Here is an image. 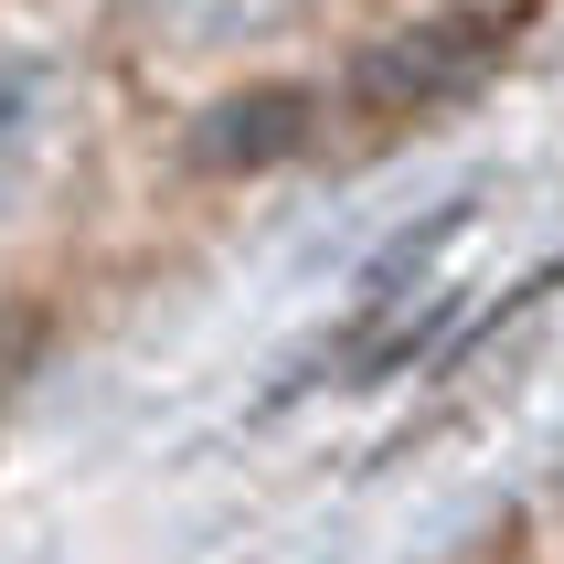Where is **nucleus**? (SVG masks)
<instances>
[{
  "instance_id": "f257e3e1",
  "label": "nucleus",
  "mask_w": 564,
  "mask_h": 564,
  "mask_svg": "<svg viewBox=\"0 0 564 564\" xmlns=\"http://www.w3.org/2000/svg\"><path fill=\"white\" fill-rule=\"evenodd\" d=\"M490 43H501V32L479 22V11H447V22H415V32H394V43H373V54L351 64V118L362 128H405V118H426V107H447L458 86H479Z\"/></svg>"
},
{
  "instance_id": "f03ea898",
  "label": "nucleus",
  "mask_w": 564,
  "mask_h": 564,
  "mask_svg": "<svg viewBox=\"0 0 564 564\" xmlns=\"http://www.w3.org/2000/svg\"><path fill=\"white\" fill-rule=\"evenodd\" d=\"M299 128H310V107H299V96L256 86V96H235V107H214V118L192 128V160H203V171H256V160L299 150Z\"/></svg>"
},
{
  "instance_id": "7ed1b4c3",
  "label": "nucleus",
  "mask_w": 564,
  "mask_h": 564,
  "mask_svg": "<svg viewBox=\"0 0 564 564\" xmlns=\"http://www.w3.org/2000/svg\"><path fill=\"white\" fill-rule=\"evenodd\" d=\"M43 107H54V75L32 54H0V192L32 171V150H43Z\"/></svg>"
}]
</instances>
